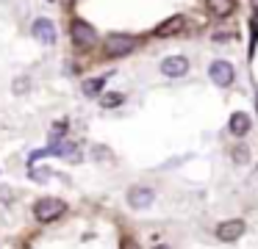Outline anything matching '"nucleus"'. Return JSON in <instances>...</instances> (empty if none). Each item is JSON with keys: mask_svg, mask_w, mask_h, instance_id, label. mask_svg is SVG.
I'll return each mask as SVG.
<instances>
[{"mask_svg": "<svg viewBox=\"0 0 258 249\" xmlns=\"http://www.w3.org/2000/svg\"><path fill=\"white\" fill-rule=\"evenodd\" d=\"M134 47H136V39L128 36V33H108L106 42H103V53L111 55V58L134 53Z\"/></svg>", "mask_w": 258, "mask_h": 249, "instance_id": "1", "label": "nucleus"}, {"mask_svg": "<svg viewBox=\"0 0 258 249\" xmlns=\"http://www.w3.org/2000/svg\"><path fill=\"white\" fill-rule=\"evenodd\" d=\"M64 210H67V205H64L61 199H56V197H45V199H39V202L34 205V216H36V221H42V224L58 219Z\"/></svg>", "mask_w": 258, "mask_h": 249, "instance_id": "2", "label": "nucleus"}, {"mask_svg": "<svg viewBox=\"0 0 258 249\" xmlns=\"http://www.w3.org/2000/svg\"><path fill=\"white\" fill-rule=\"evenodd\" d=\"M208 77L214 80V86H230V83L236 80V69L230 61H211V66H208Z\"/></svg>", "mask_w": 258, "mask_h": 249, "instance_id": "3", "label": "nucleus"}, {"mask_svg": "<svg viewBox=\"0 0 258 249\" xmlns=\"http://www.w3.org/2000/svg\"><path fill=\"white\" fill-rule=\"evenodd\" d=\"M70 33H73V42L78 44L81 50L92 47V44L97 42V33H95V28H92L89 22H84V20H75V22H73V28H70Z\"/></svg>", "mask_w": 258, "mask_h": 249, "instance_id": "4", "label": "nucleus"}, {"mask_svg": "<svg viewBox=\"0 0 258 249\" xmlns=\"http://www.w3.org/2000/svg\"><path fill=\"white\" fill-rule=\"evenodd\" d=\"M47 152L58 155V158H67V160H73V163H78V158H81V147H78V144L64 141V138H53L50 147H47Z\"/></svg>", "mask_w": 258, "mask_h": 249, "instance_id": "5", "label": "nucleus"}, {"mask_svg": "<svg viewBox=\"0 0 258 249\" xmlns=\"http://www.w3.org/2000/svg\"><path fill=\"white\" fill-rule=\"evenodd\" d=\"M189 72V58L186 55H169L161 61V75L164 77H183Z\"/></svg>", "mask_w": 258, "mask_h": 249, "instance_id": "6", "label": "nucleus"}, {"mask_svg": "<svg viewBox=\"0 0 258 249\" xmlns=\"http://www.w3.org/2000/svg\"><path fill=\"white\" fill-rule=\"evenodd\" d=\"M153 199H156V191H153V188H147V186H134L128 191V202H131V208H136V210L150 208Z\"/></svg>", "mask_w": 258, "mask_h": 249, "instance_id": "7", "label": "nucleus"}, {"mask_svg": "<svg viewBox=\"0 0 258 249\" xmlns=\"http://www.w3.org/2000/svg\"><path fill=\"white\" fill-rule=\"evenodd\" d=\"M31 33H34V36L39 39L42 44H53V42H56V25H53L47 17H39V20H34V25H31Z\"/></svg>", "mask_w": 258, "mask_h": 249, "instance_id": "8", "label": "nucleus"}, {"mask_svg": "<svg viewBox=\"0 0 258 249\" xmlns=\"http://www.w3.org/2000/svg\"><path fill=\"white\" fill-rule=\"evenodd\" d=\"M244 235V221L241 219H228L217 227V238L219 241H236V238Z\"/></svg>", "mask_w": 258, "mask_h": 249, "instance_id": "9", "label": "nucleus"}, {"mask_svg": "<svg viewBox=\"0 0 258 249\" xmlns=\"http://www.w3.org/2000/svg\"><path fill=\"white\" fill-rule=\"evenodd\" d=\"M183 25H186V20H183V14H175V17H169V20H164L161 25L156 28V36H175V33H180L183 31Z\"/></svg>", "mask_w": 258, "mask_h": 249, "instance_id": "10", "label": "nucleus"}, {"mask_svg": "<svg viewBox=\"0 0 258 249\" xmlns=\"http://www.w3.org/2000/svg\"><path fill=\"white\" fill-rule=\"evenodd\" d=\"M228 130L233 133L236 138H241V136H247V130H250V116L247 114H233L230 116V122H228Z\"/></svg>", "mask_w": 258, "mask_h": 249, "instance_id": "11", "label": "nucleus"}, {"mask_svg": "<svg viewBox=\"0 0 258 249\" xmlns=\"http://www.w3.org/2000/svg\"><path fill=\"white\" fill-rule=\"evenodd\" d=\"M106 80H108V75H103V77H89V80H84V94H86V97H97V94L103 92V86H106Z\"/></svg>", "mask_w": 258, "mask_h": 249, "instance_id": "12", "label": "nucleus"}, {"mask_svg": "<svg viewBox=\"0 0 258 249\" xmlns=\"http://www.w3.org/2000/svg\"><path fill=\"white\" fill-rule=\"evenodd\" d=\"M236 0H208V9L214 11V17H228L233 11Z\"/></svg>", "mask_w": 258, "mask_h": 249, "instance_id": "13", "label": "nucleus"}, {"mask_svg": "<svg viewBox=\"0 0 258 249\" xmlns=\"http://www.w3.org/2000/svg\"><path fill=\"white\" fill-rule=\"evenodd\" d=\"M122 103H125L122 92H108V94H103V100H100L103 108H117V105H122Z\"/></svg>", "mask_w": 258, "mask_h": 249, "instance_id": "14", "label": "nucleus"}, {"mask_svg": "<svg viewBox=\"0 0 258 249\" xmlns=\"http://www.w3.org/2000/svg\"><path fill=\"white\" fill-rule=\"evenodd\" d=\"M53 172L50 169H31V177H34L36 183H42V180H47V177H50Z\"/></svg>", "mask_w": 258, "mask_h": 249, "instance_id": "15", "label": "nucleus"}, {"mask_svg": "<svg viewBox=\"0 0 258 249\" xmlns=\"http://www.w3.org/2000/svg\"><path fill=\"white\" fill-rule=\"evenodd\" d=\"M14 92H28V77H20V80L14 83Z\"/></svg>", "mask_w": 258, "mask_h": 249, "instance_id": "16", "label": "nucleus"}, {"mask_svg": "<svg viewBox=\"0 0 258 249\" xmlns=\"http://www.w3.org/2000/svg\"><path fill=\"white\" fill-rule=\"evenodd\" d=\"M64 130H67V122H58V125H53V133H58V136H64Z\"/></svg>", "mask_w": 258, "mask_h": 249, "instance_id": "17", "label": "nucleus"}, {"mask_svg": "<svg viewBox=\"0 0 258 249\" xmlns=\"http://www.w3.org/2000/svg\"><path fill=\"white\" fill-rule=\"evenodd\" d=\"M95 158H108V149H103V147H95Z\"/></svg>", "mask_w": 258, "mask_h": 249, "instance_id": "18", "label": "nucleus"}, {"mask_svg": "<svg viewBox=\"0 0 258 249\" xmlns=\"http://www.w3.org/2000/svg\"><path fill=\"white\" fill-rule=\"evenodd\" d=\"M153 249H169V246H167V243H161V246H153Z\"/></svg>", "mask_w": 258, "mask_h": 249, "instance_id": "19", "label": "nucleus"}, {"mask_svg": "<svg viewBox=\"0 0 258 249\" xmlns=\"http://www.w3.org/2000/svg\"><path fill=\"white\" fill-rule=\"evenodd\" d=\"M252 6H255V11H258V0H252Z\"/></svg>", "mask_w": 258, "mask_h": 249, "instance_id": "20", "label": "nucleus"}]
</instances>
